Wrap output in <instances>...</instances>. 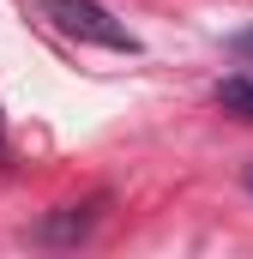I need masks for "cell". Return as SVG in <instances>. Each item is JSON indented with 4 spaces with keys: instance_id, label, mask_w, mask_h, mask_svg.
I'll use <instances>...</instances> for the list:
<instances>
[{
    "instance_id": "obj_4",
    "label": "cell",
    "mask_w": 253,
    "mask_h": 259,
    "mask_svg": "<svg viewBox=\"0 0 253 259\" xmlns=\"http://www.w3.org/2000/svg\"><path fill=\"white\" fill-rule=\"evenodd\" d=\"M229 55H241V61H253V30H235V36H229Z\"/></svg>"
},
{
    "instance_id": "obj_2",
    "label": "cell",
    "mask_w": 253,
    "mask_h": 259,
    "mask_svg": "<svg viewBox=\"0 0 253 259\" xmlns=\"http://www.w3.org/2000/svg\"><path fill=\"white\" fill-rule=\"evenodd\" d=\"M91 229H97V205H61V217H49L36 229V241H55L61 247V241H85Z\"/></svg>"
},
{
    "instance_id": "obj_3",
    "label": "cell",
    "mask_w": 253,
    "mask_h": 259,
    "mask_svg": "<svg viewBox=\"0 0 253 259\" xmlns=\"http://www.w3.org/2000/svg\"><path fill=\"white\" fill-rule=\"evenodd\" d=\"M217 109H229L235 121H253V72H235L217 84Z\"/></svg>"
},
{
    "instance_id": "obj_6",
    "label": "cell",
    "mask_w": 253,
    "mask_h": 259,
    "mask_svg": "<svg viewBox=\"0 0 253 259\" xmlns=\"http://www.w3.org/2000/svg\"><path fill=\"white\" fill-rule=\"evenodd\" d=\"M241 181H247V193H253V163H247V175H241Z\"/></svg>"
},
{
    "instance_id": "obj_5",
    "label": "cell",
    "mask_w": 253,
    "mask_h": 259,
    "mask_svg": "<svg viewBox=\"0 0 253 259\" xmlns=\"http://www.w3.org/2000/svg\"><path fill=\"white\" fill-rule=\"evenodd\" d=\"M0 163H6V115H0Z\"/></svg>"
},
{
    "instance_id": "obj_1",
    "label": "cell",
    "mask_w": 253,
    "mask_h": 259,
    "mask_svg": "<svg viewBox=\"0 0 253 259\" xmlns=\"http://www.w3.org/2000/svg\"><path fill=\"white\" fill-rule=\"evenodd\" d=\"M43 18H49L61 36L91 42V49H115V55H133V49H139V36L126 30L109 6H97V0H43Z\"/></svg>"
}]
</instances>
